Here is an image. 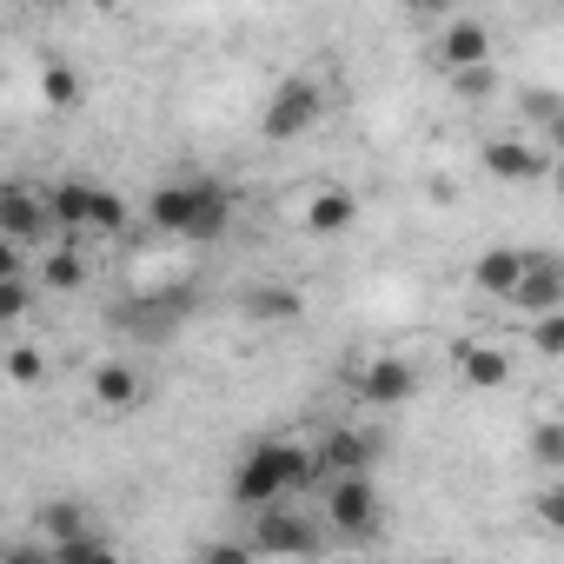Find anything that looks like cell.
I'll return each instance as SVG.
<instances>
[{"label":"cell","mask_w":564,"mask_h":564,"mask_svg":"<svg viewBox=\"0 0 564 564\" xmlns=\"http://www.w3.org/2000/svg\"><path fill=\"white\" fill-rule=\"evenodd\" d=\"M313 485H319V452L300 438H259L232 465V505L246 511H272L286 491H313Z\"/></svg>","instance_id":"obj_1"},{"label":"cell","mask_w":564,"mask_h":564,"mask_svg":"<svg viewBox=\"0 0 564 564\" xmlns=\"http://www.w3.org/2000/svg\"><path fill=\"white\" fill-rule=\"evenodd\" d=\"M147 219L180 239H219L232 226V193L219 180H166V186H153Z\"/></svg>","instance_id":"obj_2"},{"label":"cell","mask_w":564,"mask_h":564,"mask_svg":"<svg viewBox=\"0 0 564 564\" xmlns=\"http://www.w3.org/2000/svg\"><path fill=\"white\" fill-rule=\"evenodd\" d=\"M319 120H326V80H319V74H286V80L265 94V107H259V133H265L272 147L306 140Z\"/></svg>","instance_id":"obj_3"},{"label":"cell","mask_w":564,"mask_h":564,"mask_svg":"<svg viewBox=\"0 0 564 564\" xmlns=\"http://www.w3.org/2000/svg\"><path fill=\"white\" fill-rule=\"evenodd\" d=\"M319 511H326V524H333L339 538H366V531H379V518H386L372 471H366V478H333L326 498H319Z\"/></svg>","instance_id":"obj_4"},{"label":"cell","mask_w":564,"mask_h":564,"mask_svg":"<svg viewBox=\"0 0 564 564\" xmlns=\"http://www.w3.org/2000/svg\"><path fill=\"white\" fill-rule=\"evenodd\" d=\"M511 306H518L524 319L564 313V252H524V279H518Z\"/></svg>","instance_id":"obj_5"},{"label":"cell","mask_w":564,"mask_h":564,"mask_svg":"<svg viewBox=\"0 0 564 564\" xmlns=\"http://www.w3.org/2000/svg\"><path fill=\"white\" fill-rule=\"evenodd\" d=\"M352 392H359L372 412H392V405H405V399L419 392V372H412V359H399V352H372V359L352 372Z\"/></svg>","instance_id":"obj_6"},{"label":"cell","mask_w":564,"mask_h":564,"mask_svg":"<svg viewBox=\"0 0 564 564\" xmlns=\"http://www.w3.org/2000/svg\"><path fill=\"white\" fill-rule=\"evenodd\" d=\"M41 232H54V213H47V186L8 180V186H0V239H14V246H34Z\"/></svg>","instance_id":"obj_7"},{"label":"cell","mask_w":564,"mask_h":564,"mask_svg":"<svg viewBox=\"0 0 564 564\" xmlns=\"http://www.w3.org/2000/svg\"><path fill=\"white\" fill-rule=\"evenodd\" d=\"M313 518L306 511H293V505H272V511H259L252 518V551L259 557H306L313 551Z\"/></svg>","instance_id":"obj_8"},{"label":"cell","mask_w":564,"mask_h":564,"mask_svg":"<svg viewBox=\"0 0 564 564\" xmlns=\"http://www.w3.org/2000/svg\"><path fill=\"white\" fill-rule=\"evenodd\" d=\"M313 452H319V478L333 485V478H366L372 458H379V438L359 432V425H333V432H319Z\"/></svg>","instance_id":"obj_9"},{"label":"cell","mask_w":564,"mask_h":564,"mask_svg":"<svg viewBox=\"0 0 564 564\" xmlns=\"http://www.w3.org/2000/svg\"><path fill=\"white\" fill-rule=\"evenodd\" d=\"M432 61H438L445 74H478V67H491V28H485L478 14H458V21H445V34H438Z\"/></svg>","instance_id":"obj_10"},{"label":"cell","mask_w":564,"mask_h":564,"mask_svg":"<svg viewBox=\"0 0 564 564\" xmlns=\"http://www.w3.org/2000/svg\"><path fill=\"white\" fill-rule=\"evenodd\" d=\"M478 166L505 186H531V180H551V153L538 140H485L478 147Z\"/></svg>","instance_id":"obj_11"},{"label":"cell","mask_w":564,"mask_h":564,"mask_svg":"<svg viewBox=\"0 0 564 564\" xmlns=\"http://www.w3.org/2000/svg\"><path fill=\"white\" fill-rule=\"evenodd\" d=\"M452 372L471 392H498V386H511V352L491 339H465V346H452Z\"/></svg>","instance_id":"obj_12"},{"label":"cell","mask_w":564,"mask_h":564,"mask_svg":"<svg viewBox=\"0 0 564 564\" xmlns=\"http://www.w3.org/2000/svg\"><path fill=\"white\" fill-rule=\"evenodd\" d=\"M87 392H94L100 412H133V405L147 399V379H140V366H127V359H100L94 379H87Z\"/></svg>","instance_id":"obj_13"},{"label":"cell","mask_w":564,"mask_h":564,"mask_svg":"<svg viewBox=\"0 0 564 564\" xmlns=\"http://www.w3.org/2000/svg\"><path fill=\"white\" fill-rule=\"evenodd\" d=\"M518 279H524V252H518V246H485V252L471 259V286H478L485 300H505V306H511Z\"/></svg>","instance_id":"obj_14"},{"label":"cell","mask_w":564,"mask_h":564,"mask_svg":"<svg viewBox=\"0 0 564 564\" xmlns=\"http://www.w3.org/2000/svg\"><path fill=\"white\" fill-rule=\"evenodd\" d=\"M352 219H359V193L352 186H313L300 199V226L306 232H346Z\"/></svg>","instance_id":"obj_15"},{"label":"cell","mask_w":564,"mask_h":564,"mask_svg":"<svg viewBox=\"0 0 564 564\" xmlns=\"http://www.w3.org/2000/svg\"><path fill=\"white\" fill-rule=\"evenodd\" d=\"M94 199H100L94 180H54V186H47L54 232H94Z\"/></svg>","instance_id":"obj_16"},{"label":"cell","mask_w":564,"mask_h":564,"mask_svg":"<svg viewBox=\"0 0 564 564\" xmlns=\"http://www.w3.org/2000/svg\"><path fill=\"white\" fill-rule=\"evenodd\" d=\"M41 538H47V551H61V544L100 538V524H94V511H87L80 498H47V505H41Z\"/></svg>","instance_id":"obj_17"},{"label":"cell","mask_w":564,"mask_h":564,"mask_svg":"<svg viewBox=\"0 0 564 564\" xmlns=\"http://www.w3.org/2000/svg\"><path fill=\"white\" fill-rule=\"evenodd\" d=\"M41 286H47V293H80V286H87V252H80L74 239H54V246H47Z\"/></svg>","instance_id":"obj_18"},{"label":"cell","mask_w":564,"mask_h":564,"mask_svg":"<svg viewBox=\"0 0 564 564\" xmlns=\"http://www.w3.org/2000/svg\"><path fill=\"white\" fill-rule=\"evenodd\" d=\"M246 313L265 326H293V319H306V300L293 286H259V293H246Z\"/></svg>","instance_id":"obj_19"},{"label":"cell","mask_w":564,"mask_h":564,"mask_svg":"<svg viewBox=\"0 0 564 564\" xmlns=\"http://www.w3.org/2000/svg\"><path fill=\"white\" fill-rule=\"evenodd\" d=\"M524 452H531V465H538V471L564 478V419H538V425L524 432Z\"/></svg>","instance_id":"obj_20"},{"label":"cell","mask_w":564,"mask_h":564,"mask_svg":"<svg viewBox=\"0 0 564 564\" xmlns=\"http://www.w3.org/2000/svg\"><path fill=\"white\" fill-rule=\"evenodd\" d=\"M80 94H87V87H80V74H74L67 61H47V67H41V100H47L54 113H74Z\"/></svg>","instance_id":"obj_21"},{"label":"cell","mask_w":564,"mask_h":564,"mask_svg":"<svg viewBox=\"0 0 564 564\" xmlns=\"http://www.w3.org/2000/svg\"><path fill=\"white\" fill-rule=\"evenodd\" d=\"M0 366H8V386H21V392L47 379V352H41V346H28V339H21V346H8V359H0Z\"/></svg>","instance_id":"obj_22"},{"label":"cell","mask_w":564,"mask_h":564,"mask_svg":"<svg viewBox=\"0 0 564 564\" xmlns=\"http://www.w3.org/2000/svg\"><path fill=\"white\" fill-rule=\"evenodd\" d=\"M531 518H538L551 538H564V478H544V485L531 491Z\"/></svg>","instance_id":"obj_23"},{"label":"cell","mask_w":564,"mask_h":564,"mask_svg":"<svg viewBox=\"0 0 564 564\" xmlns=\"http://www.w3.org/2000/svg\"><path fill=\"white\" fill-rule=\"evenodd\" d=\"M54 564H127V557H120V551L107 544V531H100V538H80V544H61V551H54Z\"/></svg>","instance_id":"obj_24"},{"label":"cell","mask_w":564,"mask_h":564,"mask_svg":"<svg viewBox=\"0 0 564 564\" xmlns=\"http://www.w3.org/2000/svg\"><path fill=\"white\" fill-rule=\"evenodd\" d=\"M127 219H133V213H127V199H120L113 186H100V199H94V232H107V239H113V232H127Z\"/></svg>","instance_id":"obj_25"},{"label":"cell","mask_w":564,"mask_h":564,"mask_svg":"<svg viewBox=\"0 0 564 564\" xmlns=\"http://www.w3.org/2000/svg\"><path fill=\"white\" fill-rule=\"evenodd\" d=\"M531 352H538V359H564V313L531 319Z\"/></svg>","instance_id":"obj_26"},{"label":"cell","mask_w":564,"mask_h":564,"mask_svg":"<svg viewBox=\"0 0 564 564\" xmlns=\"http://www.w3.org/2000/svg\"><path fill=\"white\" fill-rule=\"evenodd\" d=\"M28 306H34L28 279H0V319H28Z\"/></svg>","instance_id":"obj_27"},{"label":"cell","mask_w":564,"mask_h":564,"mask_svg":"<svg viewBox=\"0 0 564 564\" xmlns=\"http://www.w3.org/2000/svg\"><path fill=\"white\" fill-rule=\"evenodd\" d=\"M524 113H531L538 127H551V120L564 113V94H551V87H538V94H524Z\"/></svg>","instance_id":"obj_28"},{"label":"cell","mask_w":564,"mask_h":564,"mask_svg":"<svg viewBox=\"0 0 564 564\" xmlns=\"http://www.w3.org/2000/svg\"><path fill=\"white\" fill-rule=\"evenodd\" d=\"M252 557H259V551H252V544H232V538H219V544L199 551V564H252Z\"/></svg>","instance_id":"obj_29"},{"label":"cell","mask_w":564,"mask_h":564,"mask_svg":"<svg viewBox=\"0 0 564 564\" xmlns=\"http://www.w3.org/2000/svg\"><path fill=\"white\" fill-rule=\"evenodd\" d=\"M452 87H458L465 100H485V94L498 87V74H491V67H478V74H452Z\"/></svg>","instance_id":"obj_30"},{"label":"cell","mask_w":564,"mask_h":564,"mask_svg":"<svg viewBox=\"0 0 564 564\" xmlns=\"http://www.w3.org/2000/svg\"><path fill=\"white\" fill-rule=\"evenodd\" d=\"M0 564H54V551H47V544H14Z\"/></svg>","instance_id":"obj_31"},{"label":"cell","mask_w":564,"mask_h":564,"mask_svg":"<svg viewBox=\"0 0 564 564\" xmlns=\"http://www.w3.org/2000/svg\"><path fill=\"white\" fill-rule=\"evenodd\" d=\"M544 153H551V160H564V113L544 127Z\"/></svg>","instance_id":"obj_32"},{"label":"cell","mask_w":564,"mask_h":564,"mask_svg":"<svg viewBox=\"0 0 564 564\" xmlns=\"http://www.w3.org/2000/svg\"><path fill=\"white\" fill-rule=\"evenodd\" d=\"M551 186H557V193H564V160H551Z\"/></svg>","instance_id":"obj_33"},{"label":"cell","mask_w":564,"mask_h":564,"mask_svg":"<svg viewBox=\"0 0 564 564\" xmlns=\"http://www.w3.org/2000/svg\"><path fill=\"white\" fill-rule=\"evenodd\" d=\"M432 564H458V557H432Z\"/></svg>","instance_id":"obj_34"},{"label":"cell","mask_w":564,"mask_h":564,"mask_svg":"<svg viewBox=\"0 0 564 564\" xmlns=\"http://www.w3.org/2000/svg\"><path fill=\"white\" fill-rule=\"evenodd\" d=\"M333 564H346V557H333Z\"/></svg>","instance_id":"obj_35"}]
</instances>
